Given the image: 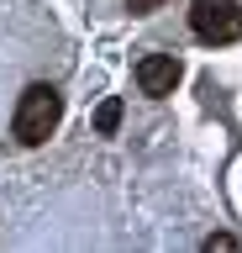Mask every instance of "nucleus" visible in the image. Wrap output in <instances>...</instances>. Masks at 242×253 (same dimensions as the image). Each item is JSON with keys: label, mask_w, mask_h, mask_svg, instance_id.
<instances>
[{"label": "nucleus", "mask_w": 242, "mask_h": 253, "mask_svg": "<svg viewBox=\"0 0 242 253\" xmlns=\"http://www.w3.org/2000/svg\"><path fill=\"white\" fill-rule=\"evenodd\" d=\"M232 248H237V237H232V232H210L206 237V253H232Z\"/></svg>", "instance_id": "obj_5"}, {"label": "nucleus", "mask_w": 242, "mask_h": 253, "mask_svg": "<svg viewBox=\"0 0 242 253\" xmlns=\"http://www.w3.org/2000/svg\"><path fill=\"white\" fill-rule=\"evenodd\" d=\"M137 84H142V95H174L179 58H174V53H147V58L137 63Z\"/></svg>", "instance_id": "obj_3"}, {"label": "nucleus", "mask_w": 242, "mask_h": 253, "mask_svg": "<svg viewBox=\"0 0 242 253\" xmlns=\"http://www.w3.org/2000/svg\"><path fill=\"white\" fill-rule=\"evenodd\" d=\"M116 126H121V100H105V106L95 111V132H100V137H111Z\"/></svg>", "instance_id": "obj_4"}, {"label": "nucleus", "mask_w": 242, "mask_h": 253, "mask_svg": "<svg viewBox=\"0 0 242 253\" xmlns=\"http://www.w3.org/2000/svg\"><path fill=\"white\" fill-rule=\"evenodd\" d=\"M158 5H163V0H127L132 16H147V11H158Z\"/></svg>", "instance_id": "obj_6"}, {"label": "nucleus", "mask_w": 242, "mask_h": 253, "mask_svg": "<svg viewBox=\"0 0 242 253\" xmlns=\"http://www.w3.org/2000/svg\"><path fill=\"white\" fill-rule=\"evenodd\" d=\"M190 32L200 42H210V47L237 42L242 37V5L237 0H195L190 5Z\"/></svg>", "instance_id": "obj_2"}, {"label": "nucleus", "mask_w": 242, "mask_h": 253, "mask_svg": "<svg viewBox=\"0 0 242 253\" xmlns=\"http://www.w3.org/2000/svg\"><path fill=\"white\" fill-rule=\"evenodd\" d=\"M58 116H64V95L53 90V84H32V90L16 100V116H11V132H16V142H27V148H37V142L53 137V126H58Z\"/></svg>", "instance_id": "obj_1"}]
</instances>
